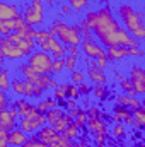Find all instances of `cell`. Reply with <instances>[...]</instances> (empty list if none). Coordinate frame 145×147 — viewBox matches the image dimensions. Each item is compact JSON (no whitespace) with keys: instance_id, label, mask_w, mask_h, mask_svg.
Returning <instances> with one entry per match:
<instances>
[{"instance_id":"2e32d148","label":"cell","mask_w":145,"mask_h":147,"mask_svg":"<svg viewBox=\"0 0 145 147\" xmlns=\"http://www.w3.org/2000/svg\"><path fill=\"white\" fill-rule=\"evenodd\" d=\"M19 10L15 5H10V3H5L2 2L0 3V21H10V19H15L19 17Z\"/></svg>"},{"instance_id":"d6a6232c","label":"cell","mask_w":145,"mask_h":147,"mask_svg":"<svg viewBox=\"0 0 145 147\" xmlns=\"http://www.w3.org/2000/svg\"><path fill=\"white\" fill-rule=\"evenodd\" d=\"M85 22H87V26L94 31L96 26H97V12H89V14L85 16Z\"/></svg>"},{"instance_id":"484cf974","label":"cell","mask_w":145,"mask_h":147,"mask_svg":"<svg viewBox=\"0 0 145 147\" xmlns=\"http://www.w3.org/2000/svg\"><path fill=\"white\" fill-rule=\"evenodd\" d=\"M10 89H12L15 94L24 96V91H26V79H14L12 84H10Z\"/></svg>"},{"instance_id":"4316f807","label":"cell","mask_w":145,"mask_h":147,"mask_svg":"<svg viewBox=\"0 0 145 147\" xmlns=\"http://www.w3.org/2000/svg\"><path fill=\"white\" fill-rule=\"evenodd\" d=\"M10 84H12V82L9 80V72H7L5 69H2V72H0V89L7 92V91L10 89Z\"/></svg>"},{"instance_id":"9a60e30c","label":"cell","mask_w":145,"mask_h":147,"mask_svg":"<svg viewBox=\"0 0 145 147\" xmlns=\"http://www.w3.org/2000/svg\"><path fill=\"white\" fill-rule=\"evenodd\" d=\"M19 74L22 75V79H28V80H31L33 84H36L39 86V79H41V74H38L29 63H22L21 67H19ZM41 87V86H39Z\"/></svg>"},{"instance_id":"1f68e13d","label":"cell","mask_w":145,"mask_h":147,"mask_svg":"<svg viewBox=\"0 0 145 147\" xmlns=\"http://www.w3.org/2000/svg\"><path fill=\"white\" fill-rule=\"evenodd\" d=\"M77 63H79V58H77V57H72V55H67V57H65V69H67V70L73 72L75 67H77Z\"/></svg>"},{"instance_id":"60d3db41","label":"cell","mask_w":145,"mask_h":147,"mask_svg":"<svg viewBox=\"0 0 145 147\" xmlns=\"http://www.w3.org/2000/svg\"><path fill=\"white\" fill-rule=\"evenodd\" d=\"M79 89H80V96H87L89 92H92V86H87V84H80L79 86Z\"/></svg>"},{"instance_id":"3957f363","label":"cell","mask_w":145,"mask_h":147,"mask_svg":"<svg viewBox=\"0 0 145 147\" xmlns=\"http://www.w3.org/2000/svg\"><path fill=\"white\" fill-rule=\"evenodd\" d=\"M50 33L53 36H56L65 46L73 45V46H80L82 45V36H80V31L77 26H68L65 22H62L60 19H55L51 22V28H50Z\"/></svg>"},{"instance_id":"8fae6325","label":"cell","mask_w":145,"mask_h":147,"mask_svg":"<svg viewBox=\"0 0 145 147\" xmlns=\"http://www.w3.org/2000/svg\"><path fill=\"white\" fill-rule=\"evenodd\" d=\"M36 135L41 142H44V144H48V146H53V144L58 140L60 132H56L51 125H44V127L39 128V132H38Z\"/></svg>"},{"instance_id":"d4e9b609","label":"cell","mask_w":145,"mask_h":147,"mask_svg":"<svg viewBox=\"0 0 145 147\" xmlns=\"http://www.w3.org/2000/svg\"><path fill=\"white\" fill-rule=\"evenodd\" d=\"M125 135H126V125H125L123 121L116 123V125L113 127V130H111V137L116 139V140H119V139H123Z\"/></svg>"},{"instance_id":"8992f818","label":"cell","mask_w":145,"mask_h":147,"mask_svg":"<svg viewBox=\"0 0 145 147\" xmlns=\"http://www.w3.org/2000/svg\"><path fill=\"white\" fill-rule=\"evenodd\" d=\"M0 53H2L3 60H19V58L26 57V53L17 45L9 41V38H5V36H2V39H0Z\"/></svg>"},{"instance_id":"f1b7e54d","label":"cell","mask_w":145,"mask_h":147,"mask_svg":"<svg viewBox=\"0 0 145 147\" xmlns=\"http://www.w3.org/2000/svg\"><path fill=\"white\" fill-rule=\"evenodd\" d=\"M53 98H55L56 101H65V99H68V94H67V84H65V86H60L58 89H55Z\"/></svg>"},{"instance_id":"4dcf8cb0","label":"cell","mask_w":145,"mask_h":147,"mask_svg":"<svg viewBox=\"0 0 145 147\" xmlns=\"http://www.w3.org/2000/svg\"><path fill=\"white\" fill-rule=\"evenodd\" d=\"M67 94H68V99H77L80 96V89L77 84H67Z\"/></svg>"},{"instance_id":"d590c367","label":"cell","mask_w":145,"mask_h":147,"mask_svg":"<svg viewBox=\"0 0 145 147\" xmlns=\"http://www.w3.org/2000/svg\"><path fill=\"white\" fill-rule=\"evenodd\" d=\"M94 62H96V65L99 67V69H106L108 67V63H109V57H108V53H104V55H101V57H97V58H94Z\"/></svg>"},{"instance_id":"ee69618b","label":"cell","mask_w":145,"mask_h":147,"mask_svg":"<svg viewBox=\"0 0 145 147\" xmlns=\"http://www.w3.org/2000/svg\"><path fill=\"white\" fill-rule=\"evenodd\" d=\"M72 147H91V146H89L85 140H80V142H73Z\"/></svg>"},{"instance_id":"9c48e42d","label":"cell","mask_w":145,"mask_h":147,"mask_svg":"<svg viewBox=\"0 0 145 147\" xmlns=\"http://www.w3.org/2000/svg\"><path fill=\"white\" fill-rule=\"evenodd\" d=\"M85 128H87V134L91 137H94V135H109L108 121L103 120V118H89Z\"/></svg>"},{"instance_id":"ba28073f","label":"cell","mask_w":145,"mask_h":147,"mask_svg":"<svg viewBox=\"0 0 145 147\" xmlns=\"http://www.w3.org/2000/svg\"><path fill=\"white\" fill-rule=\"evenodd\" d=\"M80 48H82V51L85 53V57H87V58H92V60L106 53V50L96 41V38H94V39H82Z\"/></svg>"},{"instance_id":"4fadbf2b","label":"cell","mask_w":145,"mask_h":147,"mask_svg":"<svg viewBox=\"0 0 145 147\" xmlns=\"http://www.w3.org/2000/svg\"><path fill=\"white\" fill-rule=\"evenodd\" d=\"M29 137L24 130L21 128H14L9 132V147H22L28 144Z\"/></svg>"},{"instance_id":"f907efd6","label":"cell","mask_w":145,"mask_h":147,"mask_svg":"<svg viewBox=\"0 0 145 147\" xmlns=\"http://www.w3.org/2000/svg\"><path fill=\"white\" fill-rule=\"evenodd\" d=\"M22 147H24V146H22Z\"/></svg>"},{"instance_id":"277c9868","label":"cell","mask_w":145,"mask_h":147,"mask_svg":"<svg viewBox=\"0 0 145 147\" xmlns=\"http://www.w3.org/2000/svg\"><path fill=\"white\" fill-rule=\"evenodd\" d=\"M53 57L51 53L48 51H43V50H38L33 51L29 57H28V63L36 70L38 74H51V67H53Z\"/></svg>"},{"instance_id":"836d02e7","label":"cell","mask_w":145,"mask_h":147,"mask_svg":"<svg viewBox=\"0 0 145 147\" xmlns=\"http://www.w3.org/2000/svg\"><path fill=\"white\" fill-rule=\"evenodd\" d=\"M73 121H75L80 128H85V127H87V121H89V115H87V111L84 110L77 118H75V120H73Z\"/></svg>"},{"instance_id":"8d00e7d4","label":"cell","mask_w":145,"mask_h":147,"mask_svg":"<svg viewBox=\"0 0 145 147\" xmlns=\"http://www.w3.org/2000/svg\"><path fill=\"white\" fill-rule=\"evenodd\" d=\"M68 3H70V7H72L73 10H77V12H80L82 9L87 7V0H68Z\"/></svg>"},{"instance_id":"74e56055","label":"cell","mask_w":145,"mask_h":147,"mask_svg":"<svg viewBox=\"0 0 145 147\" xmlns=\"http://www.w3.org/2000/svg\"><path fill=\"white\" fill-rule=\"evenodd\" d=\"M70 77H72V84H77V86H80L84 82V79H85V75L82 72H79V70H73Z\"/></svg>"},{"instance_id":"6da1fadb","label":"cell","mask_w":145,"mask_h":147,"mask_svg":"<svg viewBox=\"0 0 145 147\" xmlns=\"http://www.w3.org/2000/svg\"><path fill=\"white\" fill-rule=\"evenodd\" d=\"M119 24L114 19L113 12L109 7H103L97 10V26L94 29L96 38L103 43V46H116L118 45V33H119Z\"/></svg>"},{"instance_id":"7c38bea8","label":"cell","mask_w":145,"mask_h":147,"mask_svg":"<svg viewBox=\"0 0 145 147\" xmlns=\"http://www.w3.org/2000/svg\"><path fill=\"white\" fill-rule=\"evenodd\" d=\"M116 106H123V108H128V110H138L142 108V101L137 98V96H128V94H119L116 96Z\"/></svg>"},{"instance_id":"30bf717a","label":"cell","mask_w":145,"mask_h":147,"mask_svg":"<svg viewBox=\"0 0 145 147\" xmlns=\"http://www.w3.org/2000/svg\"><path fill=\"white\" fill-rule=\"evenodd\" d=\"M17 118H19V115H17V111L14 110V108L2 110L0 111V128L9 130V132L14 130L15 125H17Z\"/></svg>"},{"instance_id":"5bb4252c","label":"cell","mask_w":145,"mask_h":147,"mask_svg":"<svg viewBox=\"0 0 145 147\" xmlns=\"http://www.w3.org/2000/svg\"><path fill=\"white\" fill-rule=\"evenodd\" d=\"M106 53H108L109 60H123L125 57H130V48L126 46H121V45H116V46H109L106 48Z\"/></svg>"},{"instance_id":"ab89813d","label":"cell","mask_w":145,"mask_h":147,"mask_svg":"<svg viewBox=\"0 0 145 147\" xmlns=\"http://www.w3.org/2000/svg\"><path fill=\"white\" fill-rule=\"evenodd\" d=\"M9 108V99H7V94L5 91L0 92V110H7Z\"/></svg>"},{"instance_id":"e575fe53","label":"cell","mask_w":145,"mask_h":147,"mask_svg":"<svg viewBox=\"0 0 145 147\" xmlns=\"http://www.w3.org/2000/svg\"><path fill=\"white\" fill-rule=\"evenodd\" d=\"M63 70H65V58L55 60V62H53V67H51V75H53V74H62Z\"/></svg>"},{"instance_id":"c3c4849f","label":"cell","mask_w":145,"mask_h":147,"mask_svg":"<svg viewBox=\"0 0 145 147\" xmlns=\"http://www.w3.org/2000/svg\"><path fill=\"white\" fill-rule=\"evenodd\" d=\"M142 108L145 110V99H142Z\"/></svg>"},{"instance_id":"681fc988","label":"cell","mask_w":145,"mask_h":147,"mask_svg":"<svg viewBox=\"0 0 145 147\" xmlns=\"http://www.w3.org/2000/svg\"><path fill=\"white\" fill-rule=\"evenodd\" d=\"M138 147H145V144H140V146H138Z\"/></svg>"},{"instance_id":"7402d4cb","label":"cell","mask_w":145,"mask_h":147,"mask_svg":"<svg viewBox=\"0 0 145 147\" xmlns=\"http://www.w3.org/2000/svg\"><path fill=\"white\" fill-rule=\"evenodd\" d=\"M36 106L39 108L41 113H48V111L53 110V108H58V101H56L55 98H48V99H44V101H39Z\"/></svg>"},{"instance_id":"603a6c76","label":"cell","mask_w":145,"mask_h":147,"mask_svg":"<svg viewBox=\"0 0 145 147\" xmlns=\"http://www.w3.org/2000/svg\"><path fill=\"white\" fill-rule=\"evenodd\" d=\"M77 28H79V31H80V36H82V39H94V31L87 26L85 19H82V21L77 24Z\"/></svg>"},{"instance_id":"ffe728a7","label":"cell","mask_w":145,"mask_h":147,"mask_svg":"<svg viewBox=\"0 0 145 147\" xmlns=\"http://www.w3.org/2000/svg\"><path fill=\"white\" fill-rule=\"evenodd\" d=\"M63 108H53V110H50L48 113H46V118H48V125H51V127H55V123L63 116Z\"/></svg>"},{"instance_id":"f546056e","label":"cell","mask_w":145,"mask_h":147,"mask_svg":"<svg viewBox=\"0 0 145 147\" xmlns=\"http://www.w3.org/2000/svg\"><path fill=\"white\" fill-rule=\"evenodd\" d=\"M72 144H73V140L72 139H68L65 134H60V137H58V140L53 144L51 147H72Z\"/></svg>"},{"instance_id":"ac0fdd59","label":"cell","mask_w":145,"mask_h":147,"mask_svg":"<svg viewBox=\"0 0 145 147\" xmlns=\"http://www.w3.org/2000/svg\"><path fill=\"white\" fill-rule=\"evenodd\" d=\"M87 75L94 84H106V80H108V77L104 75V70L99 69V67H89Z\"/></svg>"},{"instance_id":"44dd1931","label":"cell","mask_w":145,"mask_h":147,"mask_svg":"<svg viewBox=\"0 0 145 147\" xmlns=\"http://www.w3.org/2000/svg\"><path fill=\"white\" fill-rule=\"evenodd\" d=\"M133 127L137 128H145V110L144 108H138V110H133Z\"/></svg>"},{"instance_id":"7a4b0ae2","label":"cell","mask_w":145,"mask_h":147,"mask_svg":"<svg viewBox=\"0 0 145 147\" xmlns=\"http://www.w3.org/2000/svg\"><path fill=\"white\" fill-rule=\"evenodd\" d=\"M118 14L119 17L123 19L125 26H126V31L135 38V39H144L145 38V21L142 19L140 14H137L130 5H121L118 9Z\"/></svg>"},{"instance_id":"d6986e66","label":"cell","mask_w":145,"mask_h":147,"mask_svg":"<svg viewBox=\"0 0 145 147\" xmlns=\"http://www.w3.org/2000/svg\"><path fill=\"white\" fill-rule=\"evenodd\" d=\"M85 130H87V128H80L75 121H72V123L65 128V132H63V134H65L68 139H72V140H75V139H80V140H82V135H84V132H85Z\"/></svg>"},{"instance_id":"7dc6e473","label":"cell","mask_w":145,"mask_h":147,"mask_svg":"<svg viewBox=\"0 0 145 147\" xmlns=\"http://www.w3.org/2000/svg\"><path fill=\"white\" fill-rule=\"evenodd\" d=\"M44 3H53V0H43Z\"/></svg>"},{"instance_id":"f6af8a7d","label":"cell","mask_w":145,"mask_h":147,"mask_svg":"<svg viewBox=\"0 0 145 147\" xmlns=\"http://www.w3.org/2000/svg\"><path fill=\"white\" fill-rule=\"evenodd\" d=\"M62 12H63V14H70V12H72V7H70V5H63V7H62Z\"/></svg>"},{"instance_id":"83f0119b","label":"cell","mask_w":145,"mask_h":147,"mask_svg":"<svg viewBox=\"0 0 145 147\" xmlns=\"http://www.w3.org/2000/svg\"><path fill=\"white\" fill-rule=\"evenodd\" d=\"M53 36L51 33H50V29H39L38 31V34H36V43H38V48L43 45V43H46L50 38Z\"/></svg>"},{"instance_id":"f35d334b","label":"cell","mask_w":145,"mask_h":147,"mask_svg":"<svg viewBox=\"0 0 145 147\" xmlns=\"http://www.w3.org/2000/svg\"><path fill=\"white\" fill-rule=\"evenodd\" d=\"M67 55H72V57H77L80 55V46H73V45H68L67 46Z\"/></svg>"},{"instance_id":"e0dca14e","label":"cell","mask_w":145,"mask_h":147,"mask_svg":"<svg viewBox=\"0 0 145 147\" xmlns=\"http://www.w3.org/2000/svg\"><path fill=\"white\" fill-rule=\"evenodd\" d=\"M10 108H14V110L17 111V115H19V118H24V116H28V113L34 108V105H31L28 99H17L15 103H12V106Z\"/></svg>"},{"instance_id":"7bdbcfd3","label":"cell","mask_w":145,"mask_h":147,"mask_svg":"<svg viewBox=\"0 0 145 147\" xmlns=\"http://www.w3.org/2000/svg\"><path fill=\"white\" fill-rule=\"evenodd\" d=\"M145 53L140 48H130V57H144Z\"/></svg>"},{"instance_id":"5b68a950","label":"cell","mask_w":145,"mask_h":147,"mask_svg":"<svg viewBox=\"0 0 145 147\" xmlns=\"http://www.w3.org/2000/svg\"><path fill=\"white\" fill-rule=\"evenodd\" d=\"M43 0H33L31 5H28L22 12V17L24 21L29 24V26H38V24H43L44 21V16H43Z\"/></svg>"},{"instance_id":"52a82bcc","label":"cell","mask_w":145,"mask_h":147,"mask_svg":"<svg viewBox=\"0 0 145 147\" xmlns=\"http://www.w3.org/2000/svg\"><path fill=\"white\" fill-rule=\"evenodd\" d=\"M130 80L133 84L137 96H145V69L138 67V65H133L132 72H130Z\"/></svg>"},{"instance_id":"cb8c5ba5","label":"cell","mask_w":145,"mask_h":147,"mask_svg":"<svg viewBox=\"0 0 145 147\" xmlns=\"http://www.w3.org/2000/svg\"><path fill=\"white\" fill-rule=\"evenodd\" d=\"M92 92H94L96 99H99V101H104L109 94L108 87H106L104 84H94V86H92Z\"/></svg>"},{"instance_id":"b9f144b4","label":"cell","mask_w":145,"mask_h":147,"mask_svg":"<svg viewBox=\"0 0 145 147\" xmlns=\"http://www.w3.org/2000/svg\"><path fill=\"white\" fill-rule=\"evenodd\" d=\"M108 137H109V135H94V137H92V140L96 142V146H99V144H106Z\"/></svg>"},{"instance_id":"bcb514c9","label":"cell","mask_w":145,"mask_h":147,"mask_svg":"<svg viewBox=\"0 0 145 147\" xmlns=\"http://www.w3.org/2000/svg\"><path fill=\"white\" fill-rule=\"evenodd\" d=\"M96 147H114V146H111V144L106 142V144H99V146H96Z\"/></svg>"}]
</instances>
